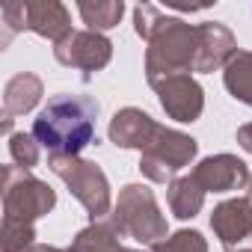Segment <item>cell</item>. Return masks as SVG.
<instances>
[{
  "label": "cell",
  "instance_id": "cell-21",
  "mask_svg": "<svg viewBox=\"0 0 252 252\" xmlns=\"http://www.w3.org/2000/svg\"><path fill=\"white\" fill-rule=\"evenodd\" d=\"M9 155H12L15 166H21V169L30 172V169L39 163V140H36L33 134L18 131V134L9 137Z\"/></svg>",
  "mask_w": 252,
  "mask_h": 252
},
{
  "label": "cell",
  "instance_id": "cell-22",
  "mask_svg": "<svg viewBox=\"0 0 252 252\" xmlns=\"http://www.w3.org/2000/svg\"><path fill=\"white\" fill-rule=\"evenodd\" d=\"M0 18H3V39H0V45L6 48L15 33L27 30V0H9V3H3Z\"/></svg>",
  "mask_w": 252,
  "mask_h": 252
},
{
  "label": "cell",
  "instance_id": "cell-4",
  "mask_svg": "<svg viewBox=\"0 0 252 252\" xmlns=\"http://www.w3.org/2000/svg\"><path fill=\"white\" fill-rule=\"evenodd\" d=\"M48 166L57 178L65 181V187L71 190V196L89 211L92 222L110 217L113 208V196H110V181L104 175V169L92 160L83 158H71V155H51Z\"/></svg>",
  "mask_w": 252,
  "mask_h": 252
},
{
  "label": "cell",
  "instance_id": "cell-13",
  "mask_svg": "<svg viewBox=\"0 0 252 252\" xmlns=\"http://www.w3.org/2000/svg\"><path fill=\"white\" fill-rule=\"evenodd\" d=\"M42 95H45L42 77H36L30 71H21L6 83V89H3V134L6 137H12V119L30 113L42 101Z\"/></svg>",
  "mask_w": 252,
  "mask_h": 252
},
{
  "label": "cell",
  "instance_id": "cell-19",
  "mask_svg": "<svg viewBox=\"0 0 252 252\" xmlns=\"http://www.w3.org/2000/svg\"><path fill=\"white\" fill-rule=\"evenodd\" d=\"M33 237H36L33 225L3 220V228H0V252H30L36 246Z\"/></svg>",
  "mask_w": 252,
  "mask_h": 252
},
{
  "label": "cell",
  "instance_id": "cell-9",
  "mask_svg": "<svg viewBox=\"0 0 252 252\" xmlns=\"http://www.w3.org/2000/svg\"><path fill=\"white\" fill-rule=\"evenodd\" d=\"M190 175L205 193H231L249 184V169L237 155H211Z\"/></svg>",
  "mask_w": 252,
  "mask_h": 252
},
{
  "label": "cell",
  "instance_id": "cell-23",
  "mask_svg": "<svg viewBox=\"0 0 252 252\" xmlns=\"http://www.w3.org/2000/svg\"><path fill=\"white\" fill-rule=\"evenodd\" d=\"M160 18H163V12H160L158 6H152V3H140V6L134 9V27H137V36L149 42V39L158 33Z\"/></svg>",
  "mask_w": 252,
  "mask_h": 252
},
{
  "label": "cell",
  "instance_id": "cell-17",
  "mask_svg": "<svg viewBox=\"0 0 252 252\" xmlns=\"http://www.w3.org/2000/svg\"><path fill=\"white\" fill-rule=\"evenodd\" d=\"M222 83L231 98L252 107V51H237L222 68Z\"/></svg>",
  "mask_w": 252,
  "mask_h": 252
},
{
  "label": "cell",
  "instance_id": "cell-15",
  "mask_svg": "<svg viewBox=\"0 0 252 252\" xmlns=\"http://www.w3.org/2000/svg\"><path fill=\"white\" fill-rule=\"evenodd\" d=\"M166 202L178 220H193L205 205V190L199 187L193 175H181L166 187Z\"/></svg>",
  "mask_w": 252,
  "mask_h": 252
},
{
  "label": "cell",
  "instance_id": "cell-2",
  "mask_svg": "<svg viewBox=\"0 0 252 252\" xmlns=\"http://www.w3.org/2000/svg\"><path fill=\"white\" fill-rule=\"evenodd\" d=\"M199 60V24H187L181 18H160L158 33L149 39L146 51V77L158 89L163 80L175 74L196 71Z\"/></svg>",
  "mask_w": 252,
  "mask_h": 252
},
{
  "label": "cell",
  "instance_id": "cell-5",
  "mask_svg": "<svg viewBox=\"0 0 252 252\" xmlns=\"http://www.w3.org/2000/svg\"><path fill=\"white\" fill-rule=\"evenodd\" d=\"M196 155H199V143L190 134H181L175 128L160 125L152 137V143L143 149L140 172L155 184H172L175 175L184 166H190Z\"/></svg>",
  "mask_w": 252,
  "mask_h": 252
},
{
  "label": "cell",
  "instance_id": "cell-20",
  "mask_svg": "<svg viewBox=\"0 0 252 252\" xmlns=\"http://www.w3.org/2000/svg\"><path fill=\"white\" fill-rule=\"evenodd\" d=\"M152 252H208V240L193 228H181V231L169 234L166 240L155 243Z\"/></svg>",
  "mask_w": 252,
  "mask_h": 252
},
{
  "label": "cell",
  "instance_id": "cell-12",
  "mask_svg": "<svg viewBox=\"0 0 252 252\" xmlns=\"http://www.w3.org/2000/svg\"><path fill=\"white\" fill-rule=\"evenodd\" d=\"M234 54H237V39H234V33L225 24H220V21L199 24V60H196V71L208 74V71L225 68Z\"/></svg>",
  "mask_w": 252,
  "mask_h": 252
},
{
  "label": "cell",
  "instance_id": "cell-27",
  "mask_svg": "<svg viewBox=\"0 0 252 252\" xmlns=\"http://www.w3.org/2000/svg\"><path fill=\"white\" fill-rule=\"evenodd\" d=\"M128 252H140V249H128Z\"/></svg>",
  "mask_w": 252,
  "mask_h": 252
},
{
  "label": "cell",
  "instance_id": "cell-11",
  "mask_svg": "<svg viewBox=\"0 0 252 252\" xmlns=\"http://www.w3.org/2000/svg\"><path fill=\"white\" fill-rule=\"evenodd\" d=\"M160 128V125L140 107H125L119 110L113 119H110V143L119 146V149H146L155 137V131Z\"/></svg>",
  "mask_w": 252,
  "mask_h": 252
},
{
  "label": "cell",
  "instance_id": "cell-10",
  "mask_svg": "<svg viewBox=\"0 0 252 252\" xmlns=\"http://www.w3.org/2000/svg\"><path fill=\"white\" fill-rule=\"evenodd\" d=\"M211 228L225 249L240 246L246 237H252V199L237 196L220 202L211 214Z\"/></svg>",
  "mask_w": 252,
  "mask_h": 252
},
{
  "label": "cell",
  "instance_id": "cell-24",
  "mask_svg": "<svg viewBox=\"0 0 252 252\" xmlns=\"http://www.w3.org/2000/svg\"><path fill=\"white\" fill-rule=\"evenodd\" d=\"M237 143H240L243 152L252 155V122H249V125H240V128H237Z\"/></svg>",
  "mask_w": 252,
  "mask_h": 252
},
{
  "label": "cell",
  "instance_id": "cell-3",
  "mask_svg": "<svg viewBox=\"0 0 252 252\" xmlns=\"http://www.w3.org/2000/svg\"><path fill=\"white\" fill-rule=\"evenodd\" d=\"M107 220L122 237H134L137 243H149V246L166 240V231H169L166 217L160 214V205L155 199V190L146 184L122 187L119 202Z\"/></svg>",
  "mask_w": 252,
  "mask_h": 252
},
{
  "label": "cell",
  "instance_id": "cell-6",
  "mask_svg": "<svg viewBox=\"0 0 252 252\" xmlns=\"http://www.w3.org/2000/svg\"><path fill=\"white\" fill-rule=\"evenodd\" d=\"M57 193L21 166H3V220L33 225L39 217L51 214Z\"/></svg>",
  "mask_w": 252,
  "mask_h": 252
},
{
  "label": "cell",
  "instance_id": "cell-1",
  "mask_svg": "<svg viewBox=\"0 0 252 252\" xmlns=\"http://www.w3.org/2000/svg\"><path fill=\"white\" fill-rule=\"evenodd\" d=\"M98 101L89 95H54L33 119V137L39 146H45L51 155H71L80 158V152L95 137V119H98Z\"/></svg>",
  "mask_w": 252,
  "mask_h": 252
},
{
  "label": "cell",
  "instance_id": "cell-18",
  "mask_svg": "<svg viewBox=\"0 0 252 252\" xmlns=\"http://www.w3.org/2000/svg\"><path fill=\"white\" fill-rule=\"evenodd\" d=\"M77 12L83 18V24L95 33H104V30H113L122 15H125V3L122 0H80L77 3Z\"/></svg>",
  "mask_w": 252,
  "mask_h": 252
},
{
  "label": "cell",
  "instance_id": "cell-14",
  "mask_svg": "<svg viewBox=\"0 0 252 252\" xmlns=\"http://www.w3.org/2000/svg\"><path fill=\"white\" fill-rule=\"evenodd\" d=\"M27 30H33L42 39H51L54 45L74 33L68 9L57 0H27Z\"/></svg>",
  "mask_w": 252,
  "mask_h": 252
},
{
  "label": "cell",
  "instance_id": "cell-8",
  "mask_svg": "<svg viewBox=\"0 0 252 252\" xmlns=\"http://www.w3.org/2000/svg\"><path fill=\"white\" fill-rule=\"evenodd\" d=\"M158 101L163 113L175 122H196L205 110V92L193 74H175L158 86Z\"/></svg>",
  "mask_w": 252,
  "mask_h": 252
},
{
  "label": "cell",
  "instance_id": "cell-7",
  "mask_svg": "<svg viewBox=\"0 0 252 252\" xmlns=\"http://www.w3.org/2000/svg\"><path fill=\"white\" fill-rule=\"evenodd\" d=\"M54 57L65 68L83 71V80H92V74L107 68V63L113 60V42L95 30H74L60 45H54Z\"/></svg>",
  "mask_w": 252,
  "mask_h": 252
},
{
  "label": "cell",
  "instance_id": "cell-28",
  "mask_svg": "<svg viewBox=\"0 0 252 252\" xmlns=\"http://www.w3.org/2000/svg\"><path fill=\"white\" fill-rule=\"evenodd\" d=\"M243 252H252V249H243Z\"/></svg>",
  "mask_w": 252,
  "mask_h": 252
},
{
  "label": "cell",
  "instance_id": "cell-16",
  "mask_svg": "<svg viewBox=\"0 0 252 252\" xmlns=\"http://www.w3.org/2000/svg\"><path fill=\"white\" fill-rule=\"evenodd\" d=\"M119 237L122 234L110 225V220H95L92 225L77 231L68 252H128Z\"/></svg>",
  "mask_w": 252,
  "mask_h": 252
},
{
  "label": "cell",
  "instance_id": "cell-25",
  "mask_svg": "<svg viewBox=\"0 0 252 252\" xmlns=\"http://www.w3.org/2000/svg\"><path fill=\"white\" fill-rule=\"evenodd\" d=\"M30 252H63V249H60V246H48V243H36Z\"/></svg>",
  "mask_w": 252,
  "mask_h": 252
},
{
  "label": "cell",
  "instance_id": "cell-26",
  "mask_svg": "<svg viewBox=\"0 0 252 252\" xmlns=\"http://www.w3.org/2000/svg\"><path fill=\"white\" fill-rule=\"evenodd\" d=\"M249 196H252V175H249Z\"/></svg>",
  "mask_w": 252,
  "mask_h": 252
}]
</instances>
